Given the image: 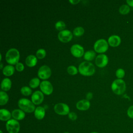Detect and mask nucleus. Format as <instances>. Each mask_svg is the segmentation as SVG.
<instances>
[{"mask_svg":"<svg viewBox=\"0 0 133 133\" xmlns=\"http://www.w3.org/2000/svg\"><path fill=\"white\" fill-rule=\"evenodd\" d=\"M78 71L83 75L91 76L94 74L95 68L92 63L88 61H84L79 64Z\"/></svg>","mask_w":133,"mask_h":133,"instance_id":"1","label":"nucleus"},{"mask_svg":"<svg viewBox=\"0 0 133 133\" xmlns=\"http://www.w3.org/2000/svg\"><path fill=\"white\" fill-rule=\"evenodd\" d=\"M19 107L21 110L27 113H32L35 110L34 104L28 99L21 98L18 102Z\"/></svg>","mask_w":133,"mask_h":133,"instance_id":"2","label":"nucleus"},{"mask_svg":"<svg viewBox=\"0 0 133 133\" xmlns=\"http://www.w3.org/2000/svg\"><path fill=\"white\" fill-rule=\"evenodd\" d=\"M20 57V54L19 51L14 48L9 49L6 54V60L7 62L10 64H16Z\"/></svg>","mask_w":133,"mask_h":133,"instance_id":"3","label":"nucleus"},{"mask_svg":"<svg viewBox=\"0 0 133 133\" xmlns=\"http://www.w3.org/2000/svg\"><path fill=\"white\" fill-rule=\"evenodd\" d=\"M111 89L115 94L118 95H122L126 89L125 82L122 79H116L112 83Z\"/></svg>","mask_w":133,"mask_h":133,"instance_id":"4","label":"nucleus"},{"mask_svg":"<svg viewBox=\"0 0 133 133\" xmlns=\"http://www.w3.org/2000/svg\"><path fill=\"white\" fill-rule=\"evenodd\" d=\"M6 127L9 133H18L20 130V124L15 119H11L8 121L6 124Z\"/></svg>","mask_w":133,"mask_h":133,"instance_id":"5","label":"nucleus"},{"mask_svg":"<svg viewBox=\"0 0 133 133\" xmlns=\"http://www.w3.org/2000/svg\"><path fill=\"white\" fill-rule=\"evenodd\" d=\"M94 47L95 50L97 52H104L108 49V43L104 39H99L95 43Z\"/></svg>","mask_w":133,"mask_h":133,"instance_id":"6","label":"nucleus"},{"mask_svg":"<svg viewBox=\"0 0 133 133\" xmlns=\"http://www.w3.org/2000/svg\"><path fill=\"white\" fill-rule=\"evenodd\" d=\"M55 112L59 115H65L69 114L70 113V109L69 106L64 103H59L55 104L54 106Z\"/></svg>","mask_w":133,"mask_h":133,"instance_id":"7","label":"nucleus"},{"mask_svg":"<svg viewBox=\"0 0 133 133\" xmlns=\"http://www.w3.org/2000/svg\"><path fill=\"white\" fill-rule=\"evenodd\" d=\"M51 74V69L48 66L46 65H43L41 66L39 68L37 72L38 76L40 78L43 79H46L48 78L50 76Z\"/></svg>","mask_w":133,"mask_h":133,"instance_id":"8","label":"nucleus"},{"mask_svg":"<svg viewBox=\"0 0 133 133\" xmlns=\"http://www.w3.org/2000/svg\"><path fill=\"white\" fill-rule=\"evenodd\" d=\"M58 39L62 42L67 43L70 41L73 35L71 32L68 30H64L60 32L58 34Z\"/></svg>","mask_w":133,"mask_h":133,"instance_id":"9","label":"nucleus"},{"mask_svg":"<svg viewBox=\"0 0 133 133\" xmlns=\"http://www.w3.org/2000/svg\"><path fill=\"white\" fill-rule=\"evenodd\" d=\"M40 89L42 91L47 95L51 94L53 91L52 85L50 82L48 81H42L39 85Z\"/></svg>","mask_w":133,"mask_h":133,"instance_id":"10","label":"nucleus"},{"mask_svg":"<svg viewBox=\"0 0 133 133\" xmlns=\"http://www.w3.org/2000/svg\"><path fill=\"white\" fill-rule=\"evenodd\" d=\"M71 54L76 57H81L84 54L83 47L79 44L73 45L70 49Z\"/></svg>","mask_w":133,"mask_h":133,"instance_id":"11","label":"nucleus"},{"mask_svg":"<svg viewBox=\"0 0 133 133\" xmlns=\"http://www.w3.org/2000/svg\"><path fill=\"white\" fill-rule=\"evenodd\" d=\"M108 57L104 54H100L98 55L95 60V63L97 66L99 68L105 66L108 63Z\"/></svg>","mask_w":133,"mask_h":133,"instance_id":"12","label":"nucleus"},{"mask_svg":"<svg viewBox=\"0 0 133 133\" xmlns=\"http://www.w3.org/2000/svg\"><path fill=\"white\" fill-rule=\"evenodd\" d=\"M31 99L32 102L34 104H41L44 99V95L43 94L39 91L37 90L34 91L31 97Z\"/></svg>","mask_w":133,"mask_h":133,"instance_id":"13","label":"nucleus"},{"mask_svg":"<svg viewBox=\"0 0 133 133\" xmlns=\"http://www.w3.org/2000/svg\"><path fill=\"white\" fill-rule=\"evenodd\" d=\"M78 110L85 111L88 110L90 107V102L87 99H83L78 101L76 104Z\"/></svg>","mask_w":133,"mask_h":133,"instance_id":"14","label":"nucleus"},{"mask_svg":"<svg viewBox=\"0 0 133 133\" xmlns=\"http://www.w3.org/2000/svg\"><path fill=\"white\" fill-rule=\"evenodd\" d=\"M121 42L120 37L116 35H113L110 36L108 38V43L112 47L118 46Z\"/></svg>","mask_w":133,"mask_h":133,"instance_id":"15","label":"nucleus"},{"mask_svg":"<svg viewBox=\"0 0 133 133\" xmlns=\"http://www.w3.org/2000/svg\"><path fill=\"white\" fill-rule=\"evenodd\" d=\"M11 116L16 120H22L25 117V113L21 109H15L12 111Z\"/></svg>","mask_w":133,"mask_h":133,"instance_id":"16","label":"nucleus"},{"mask_svg":"<svg viewBox=\"0 0 133 133\" xmlns=\"http://www.w3.org/2000/svg\"><path fill=\"white\" fill-rule=\"evenodd\" d=\"M45 115V109L42 107H37L34 111L35 117L37 119H43Z\"/></svg>","mask_w":133,"mask_h":133,"instance_id":"17","label":"nucleus"},{"mask_svg":"<svg viewBox=\"0 0 133 133\" xmlns=\"http://www.w3.org/2000/svg\"><path fill=\"white\" fill-rule=\"evenodd\" d=\"M10 112L5 109H2L0 110V119L3 121H9L11 117Z\"/></svg>","mask_w":133,"mask_h":133,"instance_id":"18","label":"nucleus"},{"mask_svg":"<svg viewBox=\"0 0 133 133\" xmlns=\"http://www.w3.org/2000/svg\"><path fill=\"white\" fill-rule=\"evenodd\" d=\"M37 57L34 55L28 56L25 59V63L29 67L35 66L37 63Z\"/></svg>","mask_w":133,"mask_h":133,"instance_id":"19","label":"nucleus"},{"mask_svg":"<svg viewBox=\"0 0 133 133\" xmlns=\"http://www.w3.org/2000/svg\"><path fill=\"white\" fill-rule=\"evenodd\" d=\"M11 86V81L8 78H4L1 82V89L4 91L9 90Z\"/></svg>","mask_w":133,"mask_h":133,"instance_id":"20","label":"nucleus"},{"mask_svg":"<svg viewBox=\"0 0 133 133\" xmlns=\"http://www.w3.org/2000/svg\"><path fill=\"white\" fill-rule=\"evenodd\" d=\"M15 72V68L11 65H7L3 69V73L4 75L9 76L12 75Z\"/></svg>","mask_w":133,"mask_h":133,"instance_id":"21","label":"nucleus"},{"mask_svg":"<svg viewBox=\"0 0 133 133\" xmlns=\"http://www.w3.org/2000/svg\"><path fill=\"white\" fill-rule=\"evenodd\" d=\"M9 100V97L6 92L1 91L0 92V105H3L6 104Z\"/></svg>","mask_w":133,"mask_h":133,"instance_id":"22","label":"nucleus"},{"mask_svg":"<svg viewBox=\"0 0 133 133\" xmlns=\"http://www.w3.org/2000/svg\"><path fill=\"white\" fill-rule=\"evenodd\" d=\"M96 56V53L94 50H90L87 51L84 55V59L87 61H90L93 60Z\"/></svg>","mask_w":133,"mask_h":133,"instance_id":"23","label":"nucleus"},{"mask_svg":"<svg viewBox=\"0 0 133 133\" xmlns=\"http://www.w3.org/2000/svg\"><path fill=\"white\" fill-rule=\"evenodd\" d=\"M40 84V81L37 77L32 78L29 82V85L32 88H36Z\"/></svg>","mask_w":133,"mask_h":133,"instance_id":"24","label":"nucleus"},{"mask_svg":"<svg viewBox=\"0 0 133 133\" xmlns=\"http://www.w3.org/2000/svg\"><path fill=\"white\" fill-rule=\"evenodd\" d=\"M130 7L127 5H123L119 8V12L122 15H126L130 11Z\"/></svg>","mask_w":133,"mask_h":133,"instance_id":"25","label":"nucleus"},{"mask_svg":"<svg viewBox=\"0 0 133 133\" xmlns=\"http://www.w3.org/2000/svg\"><path fill=\"white\" fill-rule=\"evenodd\" d=\"M84 33V29L82 26H77L73 30V34L76 36L82 35Z\"/></svg>","mask_w":133,"mask_h":133,"instance_id":"26","label":"nucleus"},{"mask_svg":"<svg viewBox=\"0 0 133 133\" xmlns=\"http://www.w3.org/2000/svg\"><path fill=\"white\" fill-rule=\"evenodd\" d=\"M21 94L24 96H28L31 94L32 90L28 86H23L20 90Z\"/></svg>","mask_w":133,"mask_h":133,"instance_id":"27","label":"nucleus"},{"mask_svg":"<svg viewBox=\"0 0 133 133\" xmlns=\"http://www.w3.org/2000/svg\"><path fill=\"white\" fill-rule=\"evenodd\" d=\"M46 51L44 49L40 48L38 49L36 52V56L38 59H43L46 56Z\"/></svg>","mask_w":133,"mask_h":133,"instance_id":"28","label":"nucleus"},{"mask_svg":"<svg viewBox=\"0 0 133 133\" xmlns=\"http://www.w3.org/2000/svg\"><path fill=\"white\" fill-rule=\"evenodd\" d=\"M65 23L62 21H58L55 24V27L57 30L59 31H62L65 28Z\"/></svg>","mask_w":133,"mask_h":133,"instance_id":"29","label":"nucleus"},{"mask_svg":"<svg viewBox=\"0 0 133 133\" xmlns=\"http://www.w3.org/2000/svg\"><path fill=\"white\" fill-rule=\"evenodd\" d=\"M67 71L70 75H75L77 73V68L74 65H70L67 68Z\"/></svg>","mask_w":133,"mask_h":133,"instance_id":"30","label":"nucleus"},{"mask_svg":"<svg viewBox=\"0 0 133 133\" xmlns=\"http://www.w3.org/2000/svg\"><path fill=\"white\" fill-rule=\"evenodd\" d=\"M125 71L121 68L117 69L115 73L116 76L118 79H121L123 77H124V76H125Z\"/></svg>","mask_w":133,"mask_h":133,"instance_id":"31","label":"nucleus"},{"mask_svg":"<svg viewBox=\"0 0 133 133\" xmlns=\"http://www.w3.org/2000/svg\"><path fill=\"white\" fill-rule=\"evenodd\" d=\"M127 114L129 118H133V105L129 107L127 111Z\"/></svg>","mask_w":133,"mask_h":133,"instance_id":"32","label":"nucleus"},{"mask_svg":"<svg viewBox=\"0 0 133 133\" xmlns=\"http://www.w3.org/2000/svg\"><path fill=\"white\" fill-rule=\"evenodd\" d=\"M16 69L17 71H18L19 72H21L24 69V65L22 63L18 62L16 64Z\"/></svg>","mask_w":133,"mask_h":133,"instance_id":"33","label":"nucleus"},{"mask_svg":"<svg viewBox=\"0 0 133 133\" xmlns=\"http://www.w3.org/2000/svg\"><path fill=\"white\" fill-rule=\"evenodd\" d=\"M69 118L71 119V120H72V121H75L77 119V115L76 114V113H75L74 112H70L69 113Z\"/></svg>","mask_w":133,"mask_h":133,"instance_id":"34","label":"nucleus"},{"mask_svg":"<svg viewBox=\"0 0 133 133\" xmlns=\"http://www.w3.org/2000/svg\"><path fill=\"white\" fill-rule=\"evenodd\" d=\"M92 97V94L91 92H89L87 94V95H86V99L87 100H88L91 99Z\"/></svg>","mask_w":133,"mask_h":133,"instance_id":"35","label":"nucleus"},{"mask_svg":"<svg viewBox=\"0 0 133 133\" xmlns=\"http://www.w3.org/2000/svg\"><path fill=\"white\" fill-rule=\"evenodd\" d=\"M126 3L128 6L133 7V0H127L126 1Z\"/></svg>","mask_w":133,"mask_h":133,"instance_id":"36","label":"nucleus"},{"mask_svg":"<svg viewBox=\"0 0 133 133\" xmlns=\"http://www.w3.org/2000/svg\"><path fill=\"white\" fill-rule=\"evenodd\" d=\"M79 2V0H78V1H76V0H70L69 1V2L70 3H72V4H77V3H78Z\"/></svg>","mask_w":133,"mask_h":133,"instance_id":"37","label":"nucleus"},{"mask_svg":"<svg viewBox=\"0 0 133 133\" xmlns=\"http://www.w3.org/2000/svg\"><path fill=\"white\" fill-rule=\"evenodd\" d=\"M2 68H3V64H2V63L1 62V69H2Z\"/></svg>","mask_w":133,"mask_h":133,"instance_id":"38","label":"nucleus"},{"mask_svg":"<svg viewBox=\"0 0 133 133\" xmlns=\"http://www.w3.org/2000/svg\"><path fill=\"white\" fill-rule=\"evenodd\" d=\"M90 133H98V132H90Z\"/></svg>","mask_w":133,"mask_h":133,"instance_id":"39","label":"nucleus"},{"mask_svg":"<svg viewBox=\"0 0 133 133\" xmlns=\"http://www.w3.org/2000/svg\"><path fill=\"white\" fill-rule=\"evenodd\" d=\"M1 133H3V132H2V130H1Z\"/></svg>","mask_w":133,"mask_h":133,"instance_id":"40","label":"nucleus"},{"mask_svg":"<svg viewBox=\"0 0 133 133\" xmlns=\"http://www.w3.org/2000/svg\"><path fill=\"white\" fill-rule=\"evenodd\" d=\"M64 133H69V132H64Z\"/></svg>","mask_w":133,"mask_h":133,"instance_id":"41","label":"nucleus"}]
</instances>
